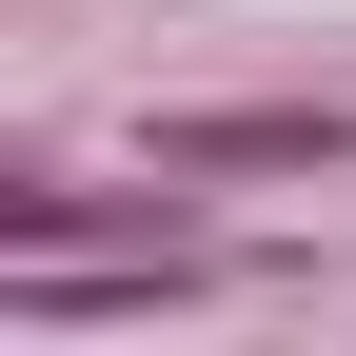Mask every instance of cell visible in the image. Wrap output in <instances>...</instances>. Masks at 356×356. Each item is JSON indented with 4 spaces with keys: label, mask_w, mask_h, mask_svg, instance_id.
Masks as SVG:
<instances>
[{
    "label": "cell",
    "mask_w": 356,
    "mask_h": 356,
    "mask_svg": "<svg viewBox=\"0 0 356 356\" xmlns=\"http://www.w3.org/2000/svg\"><path fill=\"white\" fill-rule=\"evenodd\" d=\"M159 159L178 178H297V159H337V119H178Z\"/></svg>",
    "instance_id": "cell-1"
}]
</instances>
